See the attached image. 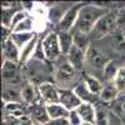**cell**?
Here are the masks:
<instances>
[{
    "label": "cell",
    "mask_w": 125,
    "mask_h": 125,
    "mask_svg": "<svg viewBox=\"0 0 125 125\" xmlns=\"http://www.w3.org/2000/svg\"><path fill=\"white\" fill-rule=\"evenodd\" d=\"M68 121H69V125H83V120H81V118H80V115L78 114L76 110L70 111Z\"/></svg>",
    "instance_id": "836d02e7"
},
{
    "label": "cell",
    "mask_w": 125,
    "mask_h": 125,
    "mask_svg": "<svg viewBox=\"0 0 125 125\" xmlns=\"http://www.w3.org/2000/svg\"><path fill=\"white\" fill-rule=\"evenodd\" d=\"M30 16V13H28L26 10H24V9H20V10H18V11L15 13V15H14V18H13V23H11V30L18 25V24H20L23 21V20H25L26 18H29Z\"/></svg>",
    "instance_id": "1f68e13d"
},
{
    "label": "cell",
    "mask_w": 125,
    "mask_h": 125,
    "mask_svg": "<svg viewBox=\"0 0 125 125\" xmlns=\"http://www.w3.org/2000/svg\"><path fill=\"white\" fill-rule=\"evenodd\" d=\"M123 68H125V59H124V65H123Z\"/></svg>",
    "instance_id": "ab89813d"
},
{
    "label": "cell",
    "mask_w": 125,
    "mask_h": 125,
    "mask_svg": "<svg viewBox=\"0 0 125 125\" xmlns=\"http://www.w3.org/2000/svg\"><path fill=\"white\" fill-rule=\"evenodd\" d=\"M69 62L74 66L76 71H81L85 68V59H86V51L79 49L78 46H73L71 50L69 51V54L66 55Z\"/></svg>",
    "instance_id": "7c38bea8"
},
{
    "label": "cell",
    "mask_w": 125,
    "mask_h": 125,
    "mask_svg": "<svg viewBox=\"0 0 125 125\" xmlns=\"http://www.w3.org/2000/svg\"><path fill=\"white\" fill-rule=\"evenodd\" d=\"M114 85L116 86V89L119 90L120 94H125V68H120L118 75L114 79Z\"/></svg>",
    "instance_id": "4dcf8cb0"
},
{
    "label": "cell",
    "mask_w": 125,
    "mask_h": 125,
    "mask_svg": "<svg viewBox=\"0 0 125 125\" xmlns=\"http://www.w3.org/2000/svg\"><path fill=\"white\" fill-rule=\"evenodd\" d=\"M46 110L50 119H68L70 114V111L65 106H62L60 103L46 105Z\"/></svg>",
    "instance_id": "603a6c76"
},
{
    "label": "cell",
    "mask_w": 125,
    "mask_h": 125,
    "mask_svg": "<svg viewBox=\"0 0 125 125\" xmlns=\"http://www.w3.org/2000/svg\"><path fill=\"white\" fill-rule=\"evenodd\" d=\"M111 59L105 55L101 50H99L95 46H90L86 51V59H85V65H88L94 73H98L103 78L104 69L108 65V62Z\"/></svg>",
    "instance_id": "277c9868"
},
{
    "label": "cell",
    "mask_w": 125,
    "mask_h": 125,
    "mask_svg": "<svg viewBox=\"0 0 125 125\" xmlns=\"http://www.w3.org/2000/svg\"><path fill=\"white\" fill-rule=\"evenodd\" d=\"M83 125H93V124H88V123H83Z\"/></svg>",
    "instance_id": "74e56055"
},
{
    "label": "cell",
    "mask_w": 125,
    "mask_h": 125,
    "mask_svg": "<svg viewBox=\"0 0 125 125\" xmlns=\"http://www.w3.org/2000/svg\"><path fill=\"white\" fill-rule=\"evenodd\" d=\"M120 95L119 90L116 89V86L114 85V83H106L104 84V88L100 93V101L101 103H105V104H110L115 100L118 96Z\"/></svg>",
    "instance_id": "ac0fdd59"
},
{
    "label": "cell",
    "mask_w": 125,
    "mask_h": 125,
    "mask_svg": "<svg viewBox=\"0 0 125 125\" xmlns=\"http://www.w3.org/2000/svg\"><path fill=\"white\" fill-rule=\"evenodd\" d=\"M116 14V25H118V30L124 31L125 30V6H121L119 9L115 10Z\"/></svg>",
    "instance_id": "d6a6232c"
},
{
    "label": "cell",
    "mask_w": 125,
    "mask_h": 125,
    "mask_svg": "<svg viewBox=\"0 0 125 125\" xmlns=\"http://www.w3.org/2000/svg\"><path fill=\"white\" fill-rule=\"evenodd\" d=\"M109 38H110L111 50L118 54L125 55V38L123 36V34H114Z\"/></svg>",
    "instance_id": "4316f807"
},
{
    "label": "cell",
    "mask_w": 125,
    "mask_h": 125,
    "mask_svg": "<svg viewBox=\"0 0 125 125\" xmlns=\"http://www.w3.org/2000/svg\"><path fill=\"white\" fill-rule=\"evenodd\" d=\"M54 66V81L60 89H70L68 88L73 81H75L78 71L74 69L68 58L61 55L55 62Z\"/></svg>",
    "instance_id": "7a4b0ae2"
},
{
    "label": "cell",
    "mask_w": 125,
    "mask_h": 125,
    "mask_svg": "<svg viewBox=\"0 0 125 125\" xmlns=\"http://www.w3.org/2000/svg\"><path fill=\"white\" fill-rule=\"evenodd\" d=\"M34 125H45V124H36V123H34Z\"/></svg>",
    "instance_id": "f35d334b"
},
{
    "label": "cell",
    "mask_w": 125,
    "mask_h": 125,
    "mask_svg": "<svg viewBox=\"0 0 125 125\" xmlns=\"http://www.w3.org/2000/svg\"><path fill=\"white\" fill-rule=\"evenodd\" d=\"M121 34H123V36L125 38V30H124V31H121Z\"/></svg>",
    "instance_id": "8d00e7d4"
},
{
    "label": "cell",
    "mask_w": 125,
    "mask_h": 125,
    "mask_svg": "<svg viewBox=\"0 0 125 125\" xmlns=\"http://www.w3.org/2000/svg\"><path fill=\"white\" fill-rule=\"evenodd\" d=\"M106 105L99 103L95 105V125H109L111 119V110Z\"/></svg>",
    "instance_id": "e0dca14e"
},
{
    "label": "cell",
    "mask_w": 125,
    "mask_h": 125,
    "mask_svg": "<svg viewBox=\"0 0 125 125\" xmlns=\"http://www.w3.org/2000/svg\"><path fill=\"white\" fill-rule=\"evenodd\" d=\"M3 101L6 103H23L21 90L16 89L13 85H5L3 90Z\"/></svg>",
    "instance_id": "44dd1931"
},
{
    "label": "cell",
    "mask_w": 125,
    "mask_h": 125,
    "mask_svg": "<svg viewBox=\"0 0 125 125\" xmlns=\"http://www.w3.org/2000/svg\"><path fill=\"white\" fill-rule=\"evenodd\" d=\"M21 98H23V103L26 105L31 106L35 104L43 103L40 98V93H39V88L35 86L33 83H26L25 85L21 86ZM44 104V103H43Z\"/></svg>",
    "instance_id": "30bf717a"
},
{
    "label": "cell",
    "mask_w": 125,
    "mask_h": 125,
    "mask_svg": "<svg viewBox=\"0 0 125 125\" xmlns=\"http://www.w3.org/2000/svg\"><path fill=\"white\" fill-rule=\"evenodd\" d=\"M39 40H40V35H36L33 40L28 43L21 50H20V60H19V65L25 66L28 62L33 59L34 53H35V49L39 44Z\"/></svg>",
    "instance_id": "9a60e30c"
},
{
    "label": "cell",
    "mask_w": 125,
    "mask_h": 125,
    "mask_svg": "<svg viewBox=\"0 0 125 125\" xmlns=\"http://www.w3.org/2000/svg\"><path fill=\"white\" fill-rule=\"evenodd\" d=\"M41 45H43V50L48 61L55 62L62 55L59 44L58 33H55V31H50L41 39Z\"/></svg>",
    "instance_id": "5b68a950"
},
{
    "label": "cell",
    "mask_w": 125,
    "mask_h": 125,
    "mask_svg": "<svg viewBox=\"0 0 125 125\" xmlns=\"http://www.w3.org/2000/svg\"><path fill=\"white\" fill-rule=\"evenodd\" d=\"M28 115L36 124H45L46 125L50 120V116H49L48 110H46V105L43 103H39V104H35V105L29 106Z\"/></svg>",
    "instance_id": "8fae6325"
},
{
    "label": "cell",
    "mask_w": 125,
    "mask_h": 125,
    "mask_svg": "<svg viewBox=\"0 0 125 125\" xmlns=\"http://www.w3.org/2000/svg\"><path fill=\"white\" fill-rule=\"evenodd\" d=\"M121 66L118 65V62L115 60H110L108 62V65L105 66V69H104V73H103V79H104V83H113L114 79H115V76L118 75V73L120 70Z\"/></svg>",
    "instance_id": "d4e9b609"
},
{
    "label": "cell",
    "mask_w": 125,
    "mask_h": 125,
    "mask_svg": "<svg viewBox=\"0 0 125 125\" xmlns=\"http://www.w3.org/2000/svg\"><path fill=\"white\" fill-rule=\"evenodd\" d=\"M109 125H124V123H123V120H120L119 118H116L111 113V119H110V124Z\"/></svg>",
    "instance_id": "d590c367"
},
{
    "label": "cell",
    "mask_w": 125,
    "mask_h": 125,
    "mask_svg": "<svg viewBox=\"0 0 125 125\" xmlns=\"http://www.w3.org/2000/svg\"><path fill=\"white\" fill-rule=\"evenodd\" d=\"M85 83V85L88 86V89L93 93V94H95V95H100V93L104 88V84L101 83L100 79H98L96 76H94L91 74H85L84 76V80H83Z\"/></svg>",
    "instance_id": "cb8c5ba5"
},
{
    "label": "cell",
    "mask_w": 125,
    "mask_h": 125,
    "mask_svg": "<svg viewBox=\"0 0 125 125\" xmlns=\"http://www.w3.org/2000/svg\"><path fill=\"white\" fill-rule=\"evenodd\" d=\"M1 75H3V81L5 85H15L18 81V75H19V62L14 61H3L1 64Z\"/></svg>",
    "instance_id": "9c48e42d"
},
{
    "label": "cell",
    "mask_w": 125,
    "mask_h": 125,
    "mask_svg": "<svg viewBox=\"0 0 125 125\" xmlns=\"http://www.w3.org/2000/svg\"><path fill=\"white\" fill-rule=\"evenodd\" d=\"M116 30H118V25H116L115 10H110V11L106 15H104L96 23V25L94 26V29L90 33V39L91 40H101L104 38L114 35Z\"/></svg>",
    "instance_id": "3957f363"
},
{
    "label": "cell",
    "mask_w": 125,
    "mask_h": 125,
    "mask_svg": "<svg viewBox=\"0 0 125 125\" xmlns=\"http://www.w3.org/2000/svg\"><path fill=\"white\" fill-rule=\"evenodd\" d=\"M60 98L59 103L62 106H65L69 111H74L81 105V100L79 96L75 94V91L73 89H60Z\"/></svg>",
    "instance_id": "ba28073f"
},
{
    "label": "cell",
    "mask_w": 125,
    "mask_h": 125,
    "mask_svg": "<svg viewBox=\"0 0 125 125\" xmlns=\"http://www.w3.org/2000/svg\"><path fill=\"white\" fill-rule=\"evenodd\" d=\"M38 34L35 33H13L10 39L14 41V44L21 50L28 43H30L31 40H33Z\"/></svg>",
    "instance_id": "484cf974"
},
{
    "label": "cell",
    "mask_w": 125,
    "mask_h": 125,
    "mask_svg": "<svg viewBox=\"0 0 125 125\" xmlns=\"http://www.w3.org/2000/svg\"><path fill=\"white\" fill-rule=\"evenodd\" d=\"M1 53H3V61L8 60V61L19 62V60H20V49L14 44V41L11 39H9L5 43H3Z\"/></svg>",
    "instance_id": "5bb4252c"
},
{
    "label": "cell",
    "mask_w": 125,
    "mask_h": 125,
    "mask_svg": "<svg viewBox=\"0 0 125 125\" xmlns=\"http://www.w3.org/2000/svg\"><path fill=\"white\" fill-rule=\"evenodd\" d=\"M109 108L116 118L125 121V94H120L113 103L109 104Z\"/></svg>",
    "instance_id": "7402d4cb"
},
{
    "label": "cell",
    "mask_w": 125,
    "mask_h": 125,
    "mask_svg": "<svg viewBox=\"0 0 125 125\" xmlns=\"http://www.w3.org/2000/svg\"><path fill=\"white\" fill-rule=\"evenodd\" d=\"M46 125H69L68 119H50Z\"/></svg>",
    "instance_id": "e575fe53"
},
{
    "label": "cell",
    "mask_w": 125,
    "mask_h": 125,
    "mask_svg": "<svg viewBox=\"0 0 125 125\" xmlns=\"http://www.w3.org/2000/svg\"><path fill=\"white\" fill-rule=\"evenodd\" d=\"M3 13H1V26H6L11 29V23H13V18L15 13L18 11L16 4L11 8H1Z\"/></svg>",
    "instance_id": "f1b7e54d"
},
{
    "label": "cell",
    "mask_w": 125,
    "mask_h": 125,
    "mask_svg": "<svg viewBox=\"0 0 125 125\" xmlns=\"http://www.w3.org/2000/svg\"><path fill=\"white\" fill-rule=\"evenodd\" d=\"M76 111L80 115L83 123H88V124L95 125V105L83 103L81 105L76 109Z\"/></svg>",
    "instance_id": "d6986e66"
},
{
    "label": "cell",
    "mask_w": 125,
    "mask_h": 125,
    "mask_svg": "<svg viewBox=\"0 0 125 125\" xmlns=\"http://www.w3.org/2000/svg\"><path fill=\"white\" fill-rule=\"evenodd\" d=\"M109 11L110 10L104 9V8L96 5V3L84 4V6L81 8L80 13H79L76 25H75L74 29H73V31H78V33L90 35L91 30L96 25V23L104 15H106Z\"/></svg>",
    "instance_id": "6da1fadb"
},
{
    "label": "cell",
    "mask_w": 125,
    "mask_h": 125,
    "mask_svg": "<svg viewBox=\"0 0 125 125\" xmlns=\"http://www.w3.org/2000/svg\"><path fill=\"white\" fill-rule=\"evenodd\" d=\"M83 6H84V3H75L66 10V13L62 16L60 24L58 25L59 31H73V29L76 25L79 13Z\"/></svg>",
    "instance_id": "8992f818"
},
{
    "label": "cell",
    "mask_w": 125,
    "mask_h": 125,
    "mask_svg": "<svg viewBox=\"0 0 125 125\" xmlns=\"http://www.w3.org/2000/svg\"><path fill=\"white\" fill-rule=\"evenodd\" d=\"M13 33H34V19L33 16H29L25 20H23L20 24H18L14 29Z\"/></svg>",
    "instance_id": "f546056e"
},
{
    "label": "cell",
    "mask_w": 125,
    "mask_h": 125,
    "mask_svg": "<svg viewBox=\"0 0 125 125\" xmlns=\"http://www.w3.org/2000/svg\"><path fill=\"white\" fill-rule=\"evenodd\" d=\"M73 35H74V45L84 51H88V49L90 48V40H91L90 35L78 33V31H73Z\"/></svg>",
    "instance_id": "83f0119b"
},
{
    "label": "cell",
    "mask_w": 125,
    "mask_h": 125,
    "mask_svg": "<svg viewBox=\"0 0 125 125\" xmlns=\"http://www.w3.org/2000/svg\"><path fill=\"white\" fill-rule=\"evenodd\" d=\"M62 5H65V4H58V5L49 6L48 20H49L50 23L59 25V24H60V21H61V19H62V16H64V14L66 13V10H68L73 4H70L68 8H62Z\"/></svg>",
    "instance_id": "ffe728a7"
},
{
    "label": "cell",
    "mask_w": 125,
    "mask_h": 125,
    "mask_svg": "<svg viewBox=\"0 0 125 125\" xmlns=\"http://www.w3.org/2000/svg\"><path fill=\"white\" fill-rule=\"evenodd\" d=\"M39 88V93H40V98L45 105H51V104H56L59 103V98H60V88L56 86V84L53 83H41L38 85Z\"/></svg>",
    "instance_id": "52a82bcc"
},
{
    "label": "cell",
    "mask_w": 125,
    "mask_h": 125,
    "mask_svg": "<svg viewBox=\"0 0 125 125\" xmlns=\"http://www.w3.org/2000/svg\"><path fill=\"white\" fill-rule=\"evenodd\" d=\"M58 38H59V44L61 49V54L66 56L71 48L74 46V35L73 31H58Z\"/></svg>",
    "instance_id": "2e32d148"
},
{
    "label": "cell",
    "mask_w": 125,
    "mask_h": 125,
    "mask_svg": "<svg viewBox=\"0 0 125 125\" xmlns=\"http://www.w3.org/2000/svg\"><path fill=\"white\" fill-rule=\"evenodd\" d=\"M73 90H74L75 94L79 96V99L81 100V103H86V104H91V105H96V104H99V101H100V98L98 95H95V94H93L88 89V86L85 85L84 81L79 83L76 86L73 88Z\"/></svg>",
    "instance_id": "4fadbf2b"
}]
</instances>
